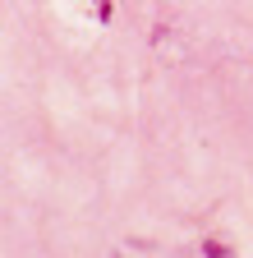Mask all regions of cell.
I'll return each mask as SVG.
<instances>
[{
	"label": "cell",
	"mask_w": 253,
	"mask_h": 258,
	"mask_svg": "<svg viewBox=\"0 0 253 258\" xmlns=\"http://www.w3.org/2000/svg\"><path fill=\"white\" fill-rule=\"evenodd\" d=\"M203 258H235V244H226V240H203Z\"/></svg>",
	"instance_id": "obj_1"
}]
</instances>
